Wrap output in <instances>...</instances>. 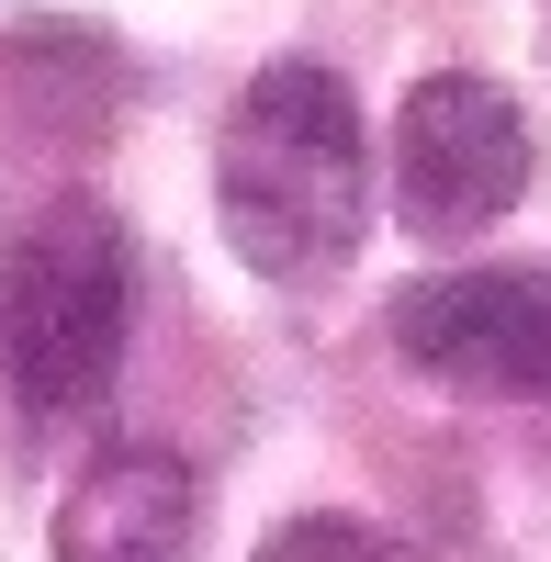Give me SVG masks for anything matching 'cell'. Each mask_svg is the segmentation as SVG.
Masks as SVG:
<instances>
[{
    "label": "cell",
    "instance_id": "3",
    "mask_svg": "<svg viewBox=\"0 0 551 562\" xmlns=\"http://www.w3.org/2000/svg\"><path fill=\"white\" fill-rule=\"evenodd\" d=\"M529 113L507 79H473V68H428L417 90L394 102V225L428 248H473L484 225H507L529 192Z\"/></svg>",
    "mask_w": 551,
    "mask_h": 562
},
{
    "label": "cell",
    "instance_id": "5",
    "mask_svg": "<svg viewBox=\"0 0 551 562\" xmlns=\"http://www.w3.org/2000/svg\"><path fill=\"white\" fill-rule=\"evenodd\" d=\"M45 551L57 562H192L203 551V473L158 439H124L57 495Z\"/></svg>",
    "mask_w": 551,
    "mask_h": 562
},
{
    "label": "cell",
    "instance_id": "7",
    "mask_svg": "<svg viewBox=\"0 0 551 562\" xmlns=\"http://www.w3.org/2000/svg\"><path fill=\"white\" fill-rule=\"evenodd\" d=\"M540 45H551V0H540Z\"/></svg>",
    "mask_w": 551,
    "mask_h": 562
},
{
    "label": "cell",
    "instance_id": "2",
    "mask_svg": "<svg viewBox=\"0 0 551 562\" xmlns=\"http://www.w3.org/2000/svg\"><path fill=\"white\" fill-rule=\"evenodd\" d=\"M124 326H135V248L90 192L45 203L0 248V383L34 428H68L113 394Z\"/></svg>",
    "mask_w": 551,
    "mask_h": 562
},
{
    "label": "cell",
    "instance_id": "6",
    "mask_svg": "<svg viewBox=\"0 0 551 562\" xmlns=\"http://www.w3.org/2000/svg\"><path fill=\"white\" fill-rule=\"evenodd\" d=\"M259 562H394V540L360 529V518H338V506H315V518H282V529H270Z\"/></svg>",
    "mask_w": 551,
    "mask_h": 562
},
{
    "label": "cell",
    "instance_id": "1",
    "mask_svg": "<svg viewBox=\"0 0 551 562\" xmlns=\"http://www.w3.org/2000/svg\"><path fill=\"white\" fill-rule=\"evenodd\" d=\"M214 225L270 293H327L372 237V124L327 57H270L214 124Z\"/></svg>",
    "mask_w": 551,
    "mask_h": 562
},
{
    "label": "cell",
    "instance_id": "4",
    "mask_svg": "<svg viewBox=\"0 0 551 562\" xmlns=\"http://www.w3.org/2000/svg\"><path fill=\"white\" fill-rule=\"evenodd\" d=\"M394 360L439 394L518 405L551 394V270L495 259V270H428L394 293Z\"/></svg>",
    "mask_w": 551,
    "mask_h": 562
}]
</instances>
